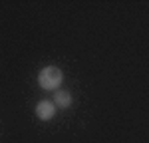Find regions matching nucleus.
<instances>
[{"mask_svg":"<svg viewBox=\"0 0 149 143\" xmlns=\"http://www.w3.org/2000/svg\"><path fill=\"white\" fill-rule=\"evenodd\" d=\"M64 82V74L56 66H46L38 72V85L46 92H56Z\"/></svg>","mask_w":149,"mask_h":143,"instance_id":"1","label":"nucleus"},{"mask_svg":"<svg viewBox=\"0 0 149 143\" xmlns=\"http://www.w3.org/2000/svg\"><path fill=\"white\" fill-rule=\"evenodd\" d=\"M34 111H36V115H38V119H42V121H50V119H54L58 107H56L54 101H50V99H42V101L36 103Z\"/></svg>","mask_w":149,"mask_h":143,"instance_id":"2","label":"nucleus"},{"mask_svg":"<svg viewBox=\"0 0 149 143\" xmlns=\"http://www.w3.org/2000/svg\"><path fill=\"white\" fill-rule=\"evenodd\" d=\"M54 103H56V107H60V109H68L72 103H74V95H72V92L70 90H56L54 92Z\"/></svg>","mask_w":149,"mask_h":143,"instance_id":"3","label":"nucleus"}]
</instances>
